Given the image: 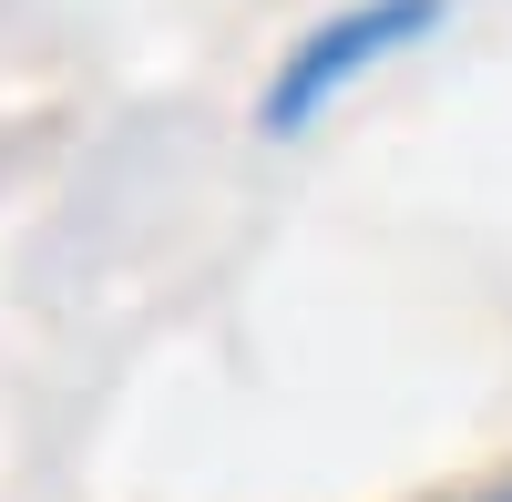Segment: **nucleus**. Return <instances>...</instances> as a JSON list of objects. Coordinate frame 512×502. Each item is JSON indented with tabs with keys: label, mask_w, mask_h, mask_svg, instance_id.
Segmentation results:
<instances>
[{
	"label": "nucleus",
	"mask_w": 512,
	"mask_h": 502,
	"mask_svg": "<svg viewBox=\"0 0 512 502\" xmlns=\"http://www.w3.org/2000/svg\"><path fill=\"white\" fill-rule=\"evenodd\" d=\"M472 502H512V482H492V492H472Z\"/></svg>",
	"instance_id": "f03ea898"
},
{
	"label": "nucleus",
	"mask_w": 512,
	"mask_h": 502,
	"mask_svg": "<svg viewBox=\"0 0 512 502\" xmlns=\"http://www.w3.org/2000/svg\"><path fill=\"white\" fill-rule=\"evenodd\" d=\"M431 21H441V0H359V11L318 21V31L277 62V82H267V134H297V123H318V103H338V93H349V82H359L379 52L420 41Z\"/></svg>",
	"instance_id": "f257e3e1"
}]
</instances>
